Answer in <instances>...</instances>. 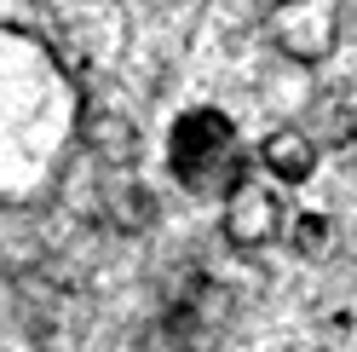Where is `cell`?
<instances>
[{
	"mask_svg": "<svg viewBox=\"0 0 357 352\" xmlns=\"http://www.w3.org/2000/svg\"><path fill=\"white\" fill-rule=\"evenodd\" d=\"M351 156H357V133H351Z\"/></svg>",
	"mask_w": 357,
	"mask_h": 352,
	"instance_id": "1",
	"label": "cell"
}]
</instances>
